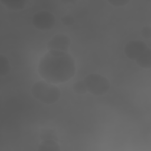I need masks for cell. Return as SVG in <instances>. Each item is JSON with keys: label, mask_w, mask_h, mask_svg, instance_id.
Instances as JSON below:
<instances>
[{"label": "cell", "mask_w": 151, "mask_h": 151, "mask_svg": "<svg viewBox=\"0 0 151 151\" xmlns=\"http://www.w3.org/2000/svg\"><path fill=\"white\" fill-rule=\"evenodd\" d=\"M38 71L40 76L50 83H64L75 74V60L68 52L50 50L41 58Z\"/></svg>", "instance_id": "obj_1"}, {"label": "cell", "mask_w": 151, "mask_h": 151, "mask_svg": "<svg viewBox=\"0 0 151 151\" xmlns=\"http://www.w3.org/2000/svg\"><path fill=\"white\" fill-rule=\"evenodd\" d=\"M31 93L37 100L47 104L55 103L61 96L60 88L46 81L35 82L31 87Z\"/></svg>", "instance_id": "obj_2"}, {"label": "cell", "mask_w": 151, "mask_h": 151, "mask_svg": "<svg viewBox=\"0 0 151 151\" xmlns=\"http://www.w3.org/2000/svg\"><path fill=\"white\" fill-rule=\"evenodd\" d=\"M61 21L63 25L68 26L74 24V19L72 16L70 15H65L61 18Z\"/></svg>", "instance_id": "obj_11"}, {"label": "cell", "mask_w": 151, "mask_h": 151, "mask_svg": "<svg viewBox=\"0 0 151 151\" xmlns=\"http://www.w3.org/2000/svg\"><path fill=\"white\" fill-rule=\"evenodd\" d=\"M141 35L142 36L146 38L149 39L151 37V28L149 26H144L141 30Z\"/></svg>", "instance_id": "obj_13"}, {"label": "cell", "mask_w": 151, "mask_h": 151, "mask_svg": "<svg viewBox=\"0 0 151 151\" xmlns=\"http://www.w3.org/2000/svg\"><path fill=\"white\" fill-rule=\"evenodd\" d=\"M1 2L2 3L9 9L21 10L25 6L28 1L25 0L1 1Z\"/></svg>", "instance_id": "obj_8"}, {"label": "cell", "mask_w": 151, "mask_h": 151, "mask_svg": "<svg viewBox=\"0 0 151 151\" xmlns=\"http://www.w3.org/2000/svg\"><path fill=\"white\" fill-rule=\"evenodd\" d=\"M151 51L150 48L143 41L133 40L129 41L124 46V52L126 56L131 60L137 61L146 54Z\"/></svg>", "instance_id": "obj_4"}, {"label": "cell", "mask_w": 151, "mask_h": 151, "mask_svg": "<svg viewBox=\"0 0 151 151\" xmlns=\"http://www.w3.org/2000/svg\"><path fill=\"white\" fill-rule=\"evenodd\" d=\"M38 150L60 151L61 150L59 145L54 139H45L39 145Z\"/></svg>", "instance_id": "obj_7"}, {"label": "cell", "mask_w": 151, "mask_h": 151, "mask_svg": "<svg viewBox=\"0 0 151 151\" xmlns=\"http://www.w3.org/2000/svg\"><path fill=\"white\" fill-rule=\"evenodd\" d=\"M109 4L114 6H123L129 2L127 0H109L107 1Z\"/></svg>", "instance_id": "obj_12"}, {"label": "cell", "mask_w": 151, "mask_h": 151, "mask_svg": "<svg viewBox=\"0 0 151 151\" xmlns=\"http://www.w3.org/2000/svg\"><path fill=\"white\" fill-rule=\"evenodd\" d=\"M33 25L40 30H49L53 28L55 23L54 15L47 11H40L36 12L32 18Z\"/></svg>", "instance_id": "obj_5"}, {"label": "cell", "mask_w": 151, "mask_h": 151, "mask_svg": "<svg viewBox=\"0 0 151 151\" xmlns=\"http://www.w3.org/2000/svg\"><path fill=\"white\" fill-rule=\"evenodd\" d=\"M71 44V40L68 36L64 34L55 35L47 43V49L68 52Z\"/></svg>", "instance_id": "obj_6"}, {"label": "cell", "mask_w": 151, "mask_h": 151, "mask_svg": "<svg viewBox=\"0 0 151 151\" xmlns=\"http://www.w3.org/2000/svg\"><path fill=\"white\" fill-rule=\"evenodd\" d=\"M73 91L78 94H84L87 91L84 81L81 80L74 83L73 86Z\"/></svg>", "instance_id": "obj_10"}, {"label": "cell", "mask_w": 151, "mask_h": 151, "mask_svg": "<svg viewBox=\"0 0 151 151\" xmlns=\"http://www.w3.org/2000/svg\"><path fill=\"white\" fill-rule=\"evenodd\" d=\"M87 91L94 96L105 94L109 90L110 84L105 77L97 73L87 75L84 78Z\"/></svg>", "instance_id": "obj_3"}, {"label": "cell", "mask_w": 151, "mask_h": 151, "mask_svg": "<svg viewBox=\"0 0 151 151\" xmlns=\"http://www.w3.org/2000/svg\"><path fill=\"white\" fill-rule=\"evenodd\" d=\"M11 67L8 58L1 54L0 55V76H6L10 71Z\"/></svg>", "instance_id": "obj_9"}]
</instances>
